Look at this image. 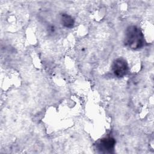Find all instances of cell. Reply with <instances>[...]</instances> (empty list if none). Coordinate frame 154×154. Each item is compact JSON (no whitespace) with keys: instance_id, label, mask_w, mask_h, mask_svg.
Returning <instances> with one entry per match:
<instances>
[{"instance_id":"1","label":"cell","mask_w":154,"mask_h":154,"mask_svg":"<svg viewBox=\"0 0 154 154\" xmlns=\"http://www.w3.org/2000/svg\"><path fill=\"white\" fill-rule=\"evenodd\" d=\"M124 43L127 47L131 49L137 50L142 48L145 43L143 32L137 26H128L125 31Z\"/></svg>"},{"instance_id":"2","label":"cell","mask_w":154,"mask_h":154,"mask_svg":"<svg viewBox=\"0 0 154 154\" xmlns=\"http://www.w3.org/2000/svg\"><path fill=\"white\" fill-rule=\"evenodd\" d=\"M111 69L112 72L116 76L122 78L128 72V64L124 58H118L113 61Z\"/></svg>"},{"instance_id":"4","label":"cell","mask_w":154,"mask_h":154,"mask_svg":"<svg viewBox=\"0 0 154 154\" xmlns=\"http://www.w3.org/2000/svg\"><path fill=\"white\" fill-rule=\"evenodd\" d=\"M60 20L62 25H63L65 27L72 28L74 25L75 20L73 18L66 13H62L61 14Z\"/></svg>"},{"instance_id":"3","label":"cell","mask_w":154,"mask_h":154,"mask_svg":"<svg viewBox=\"0 0 154 154\" xmlns=\"http://www.w3.org/2000/svg\"><path fill=\"white\" fill-rule=\"evenodd\" d=\"M116 144L115 139L111 137H106L102 138L98 143V148L105 152H111Z\"/></svg>"}]
</instances>
